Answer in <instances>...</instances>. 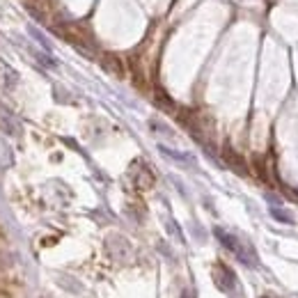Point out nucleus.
Masks as SVG:
<instances>
[{
	"instance_id": "20e7f679",
	"label": "nucleus",
	"mask_w": 298,
	"mask_h": 298,
	"mask_svg": "<svg viewBox=\"0 0 298 298\" xmlns=\"http://www.w3.org/2000/svg\"><path fill=\"white\" fill-rule=\"evenodd\" d=\"M223 156H225V163H227L234 172H239V174H248V165H246V161H243L232 147H225Z\"/></svg>"
},
{
	"instance_id": "7ed1b4c3",
	"label": "nucleus",
	"mask_w": 298,
	"mask_h": 298,
	"mask_svg": "<svg viewBox=\"0 0 298 298\" xmlns=\"http://www.w3.org/2000/svg\"><path fill=\"white\" fill-rule=\"evenodd\" d=\"M135 168H138V170L133 172L135 188H138V191H149V188L154 186V181H156V179H154V172L149 170L145 163H138Z\"/></svg>"
},
{
	"instance_id": "423d86ee",
	"label": "nucleus",
	"mask_w": 298,
	"mask_h": 298,
	"mask_svg": "<svg viewBox=\"0 0 298 298\" xmlns=\"http://www.w3.org/2000/svg\"><path fill=\"white\" fill-rule=\"evenodd\" d=\"M161 151H163L165 156H170V158H174V161H179V163H191L193 158L191 156H186V154H179V151H172V149H168V147H163V145H161Z\"/></svg>"
},
{
	"instance_id": "6e6552de",
	"label": "nucleus",
	"mask_w": 298,
	"mask_h": 298,
	"mask_svg": "<svg viewBox=\"0 0 298 298\" xmlns=\"http://www.w3.org/2000/svg\"><path fill=\"white\" fill-rule=\"evenodd\" d=\"M156 103H158V106H163L165 110H174V103H172V101L168 99V94L161 92V90L156 92Z\"/></svg>"
},
{
	"instance_id": "f03ea898",
	"label": "nucleus",
	"mask_w": 298,
	"mask_h": 298,
	"mask_svg": "<svg viewBox=\"0 0 298 298\" xmlns=\"http://www.w3.org/2000/svg\"><path fill=\"white\" fill-rule=\"evenodd\" d=\"M213 282H216V287L220 291H232L236 284V277L225 264H216L213 266Z\"/></svg>"
},
{
	"instance_id": "39448f33",
	"label": "nucleus",
	"mask_w": 298,
	"mask_h": 298,
	"mask_svg": "<svg viewBox=\"0 0 298 298\" xmlns=\"http://www.w3.org/2000/svg\"><path fill=\"white\" fill-rule=\"evenodd\" d=\"M103 67H106L110 74H115V76H124V64H122V60L117 55H113V53H106V55H103Z\"/></svg>"
},
{
	"instance_id": "0eeeda50",
	"label": "nucleus",
	"mask_w": 298,
	"mask_h": 298,
	"mask_svg": "<svg viewBox=\"0 0 298 298\" xmlns=\"http://www.w3.org/2000/svg\"><path fill=\"white\" fill-rule=\"evenodd\" d=\"M271 216H273V218L275 220H280V223H294V218H291V213H284L282 209H277V206H273V209H271Z\"/></svg>"
},
{
	"instance_id": "f257e3e1",
	"label": "nucleus",
	"mask_w": 298,
	"mask_h": 298,
	"mask_svg": "<svg viewBox=\"0 0 298 298\" xmlns=\"http://www.w3.org/2000/svg\"><path fill=\"white\" fill-rule=\"evenodd\" d=\"M216 236L220 239V243L225 246V248H229L232 252H234L239 259H241L243 264H248V266H255L257 264V257H255V250H250L248 246H243L236 236L227 234V232H223V229H216Z\"/></svg>"
},
{
	"instance_id": "1a4fd4ad",
	"label": "nucleus",
	"mask_w": 298,
	"mask_h": 298,
	"mask_svg": "<svg viewBox=\"0 0 298 298\" xmlns=\"http://www.w3.org/2000/svg\"><path fill=\"white\" fill-rule=\"evenodd\" d=\"M181 298H191V296H188V294H184V296H181Z\"/></svg>"
},
{
	"instance_id": "9d476101",
	"label": "nucleus",
	"mask_w": 298,
	"mask_h": 298,
	"mask_svg": "<svg viewBox=\"0 0 298 298\" xmlns=\"http://www.w3.org/2000/svg\"><path fill=\"white\" fill-rule=\"evenodd\" d=\"M262 298H269V296H262Z\"/></svg>"
}]
</instances>
